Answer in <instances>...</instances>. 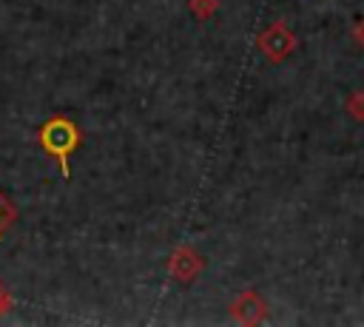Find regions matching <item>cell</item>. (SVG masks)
<instances>
[{
  "label": "cell",
  "instance_id": "1",
  "mask_svg": "<svg viewBox=\"0 0 364 327\" xmlns=\"http://www.w3.org/2000/svg\"><path fill=\"white\" fill-rule=\"evenodd\" d=\"M37 139H40L43 151L51 154V156L60 162L63 176H68V173H71V171H68V156H71V154L80 148V142H82V134H80L77 122L68 119V117H51V119H46V122L40 125Z\"/></svg>",
  "mask_w": 364,
  "mask_h": 327
},
{
  "label": "cell",
  "instance_id": "2",
  "mask_svg": "<svg viewBox=\"0 0 364 327\" xmlns=\"http://www.w3.org/2000/svg\"><path fill=\"white\" fill-rule=\"evenodd\" d=\"M11 222H14V208H11V205L6 202V196L0 193V236H3V230H6Z\"/></svg>",
  "mask_w": 364,
  "mask_h": 327
},
{
  "label": "cell",
  "instance_id": "3",
  "mask_svg": "<svg viewBox=\"0 0 364 327\" xmlns=\"http://www.w3.org/2000/svg\"><path fill=\"white\" fill-rule=\"evenodd\" d=\"M9 301H11V299H9V293H6V290H3V284H0V313L9 307Z\"/></svg>",
  "mask_w": 364,
  "mask_h": 327
}]
</instances>
